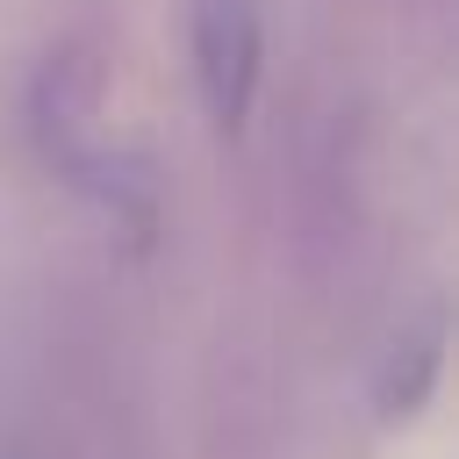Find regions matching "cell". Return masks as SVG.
<instances>
[{"instance_id":"obj_1","label":"cell","mask_w":459,"mask_h":459,"mask_svg":"<svg viewBox=\"0 0 459 459\" xmlns=\"http://www.w3.org/2000/svg\"><path fill=\"white\" fill-rule=\"evenodd\" d=\"M258 65H265L258 0H194V79H201L208 122L222 136L244 129L251 93H258Z\"/></svg>"}]
</instances>
